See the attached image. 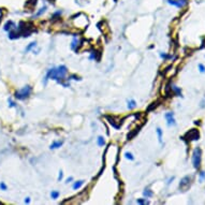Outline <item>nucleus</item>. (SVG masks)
Listing matches in <instances>:
<instances>
[{
	"mask_svg": "<svg viewBox=\"0 0 205 205\" xmlns=\"http://www.w3.org/2000/svg\"><path fill=\"white\" fill-rule=\"evenodd\" d=\"M201 159H202V151L201 149L198 147L193 151L192 154V164L195 169H199L200 165H201Z\"/></svg>",
	"mask_w": 205,
	"mask_h": 205,
	"instance_id": "nucleus-4",
	"label": "nucleus"
},
{
	"mask_svg": "<svg viewBox=\"0 0 205 205\" xmlns=\"http://www.w3.org/2000/svg\"><path fill=\"white\" fill-rule=\"evenodd\" d=\"M171 89L173 90L174 92H175L176 94H177V96H182V90H180V88H178L177 86H175V85H172L171 86Z\"/></svg>",
	"mask_w": 205,
	"mask_h": 205,
	"instance_id": "nucleus-13",
	"label": "nucleus"
},
{
	"mask_svg": "<svg viewBox=\"0 0 205 205\" xmlns=\"http://www.w3.org/2000/svg\"><path fill=\"white\" fill-rule=\"evenodd\" d=\"M136 107V102L135 100H133V99H131V100H128V109L129 110H133Z\"/></svg>",
	"mask_w": 205,
	"mask_h": 205,
	"instance_id": "nucleus-11",
	"label": "nucleus"
},
{
	"mask_svg": "<svg viewBox=\"0 0 205 205\" xmlns=\"http://www.w3.org/2000/svg\"><path fill=\"white\" fill-rule=\"evenodd\" d=\"M143 195H144V197H146V199H147V198L153 197V191L149 190V189H145L144 192H143Z\"/></svg>",
	"mask_w": 205,
	"mask_h": 205,
	"instance_id": "nucleus-18",
	"label": "nucleus"
},
{
	"mask_svg": "<svg viewBox=\"0 0 205 205\" xmlns=\"http://www.w3.org/2000/svg\"><path fill=\"white\" fill-rule=\"evenodd\" d=\"M36 45H37V42H36V41H34V42H31V43H29V45H28L27 47L25 48V53H28V52H29V50H31L34 47H36Z\"/></svg>",
	"mask_w": 205,
	"mask_h": 205,
	"instance_id": "nucleus-15",
	"label": "nucleus"
},
{
	"mask_svg": "<svg viewBox=\"0 0 205 205\" xmlns=\"http://www.w3.org/2000/svg\"><path fill=\"white\" fill-rule=\"evenodd\" d=\"M25 203L26 204L30 203V198H26V199H25Z\"/></svg>",
	"mask_w": 205,
	"mask_h": 205,
	"instance_id": "nucleus-30",
	"label": "nucleus"
},
{
	"mask_svg": "<svg viewBox=\"0 0 205 205\" xmlns=\"http://www.w3.org/2000/svg\"><path fill=\"white\" fill-rule=\"evenodd\" d=\"M59 195H60V193L58 192V191H52V192H50V198H52V199H54V200H56V199H58L59 198Z\"/></svg>",
	"mask_w": 205,
	"mask_h": 205,
	"instance_id": "nucleus-20",
	"label": "nucleus"
},
{
	"mask_svg": "<svg viewBox=\"0 0 205 205\" xmlns=\"http://www.w3.org/2000/svg\"><path fill=\"white\" fill-rule=\"evenodd\" d=\"M170 4L172 6H175L176 8H184L187 4V0H167Z\"/></svg>",
	"mask_w": 205,
	"mask_h": 205,
	"instance_id": "nucleus-8",
	"label": "nucleus"
},
{
	"mask_svg": "<svg viewBox=\"0 0 205 205\" xmlns=\"http://www.w3.org/2000/svg\"><path fill=\"white\" fill-rule=\"evenodd\" d=\"M199 180L200 182H203V180H205V172H201V173H200Z\"/></svg>",
	"mask_w": 205,
	"mask_h": 205,
	"instance_id": "nucleus-23",
	"label": "nucleus"
},
{
	"mask_svg": "<svg viewBox=\"0 0 205 205\" xmlns=\"http://www.w3.org/2000/svg\"><path fill=\"white\" fill-rule=\"evenodd\" d=\"M160 57H161V58H163V59L169 58V56H167V54H164V53H160Z\"/></svg>",
	"mask_w": 205,
	"mask_h": 205,
	"instance_id": "nucleus-28",
	"label": "nucleus"
},
{
	"mask_svg": "<svg viewBox=\"0 0 205 205\" xmlns=\"http://www.w3.org/2000/svg\"><path fill=\"white\" fill-rule=\"evenodd\" d=\"M165 119H167V123L169 127H172V126H176V122L175 118H174V114L172 112H169V113L165 114Z\"/></svg>",
	"mask_w": 205,
	"mask_h": 205,
	"instance_id": "nucleus-7",
	"label": "nucleus"
},
{
	"mask_svg": "<svg viewBox=\"0 0 205 205\" xmlns=\"http://www.w3.org/2000/svg\"><path fill=\"white\" fill-rule=\"evenodd\" d=\"M9 107H16V104H15V102L13 100H11V99H9Z\"/></svg>",
	"mask_w": 205,
	"mask_h": 205,
	"instance_id": "nucleus-25",
	"label": "nucleus"
},
{
	"mask_svg": "<svg viewBox=\"0 0 205 205\" xmlns=\"http://www.w3.org/2000/svg\"><path fill=\"white\" fill-rule=\"evenodd\" d=\"M173 179H174V177L170 178V179H169V182H167V184H170V183H171V182H172V180H173Z\"/></svg>",
	"mask_w": 205,
	"mask_h": 205,
	"instance_id": "nucleus-31",
	"label": "nucleus"
},
{
	"mask_svg": "<svg viewBox=\"0 0 205 205\" xmlns=\"http://www.w3.org/2000/svg\"><path fill=\"white\" fill-rule=\"evenodd\" d=\"M184 138H186L188 141H197V140H199V138H200V133L198 130L191 129L189 132H187L186 135H185Z\"/></svg>",
	"mask_w": 205,
	"mask_h": 205,
	"instance_id": "nucleus-5",
	"label": "nucleus"
},
{
	"mask_svg": "<svg viewBox=\"0 0 205 205\" xmlns=\"http://www.w3.org/2000/svg\"><path fill=\"white\" fill-rule=\"evenodd\" d=\"M80 45H81V40L78 38H76V37H74L73 40H72V42H71V48L73 50H76V52H78V46Z\"/></svg>",
	"mask_w": 205,
	"mask_h": 205,
	"instance_id": "nucleus-9",
	"label": "nucleus"
},
{
	"mask_svg": "<svg viewBox=\"0 0 205 205\" xmlns=\"http://www.w3.org/2000/svg\"><path fill=\"white\" fill-rule=\"evenodd\" d=\"M31 90H32L31 86L26 85V86H24L22 89L17 90V91L15 92V97H16L17 99H19V100H25L26 98H28V97L30 96Z\"/></svg>",
	"mask_w": 205,
	"mask_h": 205,
	"instance_id": "nucleus-3",
	"label": "nucleus"
},
{
	"mask_svg": "<svg viewBox=\"0 0 205 205\" xmlns=\"http://www.w3.org/2000/svg\"><path fill=\"white\" fill-rule=\"evenodd\" d=\"M72 180H73V177H72V176H71V177H68V178H67V180H66V183H67V184H69V183H71Z\"/></svg>",
	"mask_w": 205,
	"mask_h": 205,
	"instance_id": "nucleus-29",
	"label": "nucleus"
},
{
	"mask_svg": "<svg viewBox=\"0 0 205 205\" xmlns=\"http://www.w3.org/2000/svg\"><path fill=\"white\" fill-rule=\"evenodd\" d=\"M199 69H200V72H202V73L205 72V67L203 65H199Z\"/></svg>",
	"mask_w": 205,
	"mask_h": 205,
	"instance_id": "nucleus-27",
	"label": "nucleus"
},
{
	"mask_svg": "<svg viewBox=\"0 0 205 205\" xmlns=\"http://www.w3.org/2000/svg\"><path fill=\"white\" fill-rule=\"evenodd\" d=\"M62 144H63L62 141H57V142H54V143L50 144V149H57V148H59L60 146H62Z\"/></svg>",
	"mask_w": 205,
	"mask_h": 205,
	"instance_id": "nucleus-10",
	"label": "nucleus"
},
{
	"mask_svg": "<svg viewBox=\"0 0 205 205\" xmlns=\"http://www.w3.org/2000/svg\"><path fill=\"white\" fill-rule=\"evenodd\" d=\"M67 73H68V69L67 67L63 65L58 66V67L56 68H50V69H48L47 72H46L45 78H44L43 80V85H46L47 81L50 80V78L54 81H57L58 83H60L61 81L65 78V76L67 75Z\"/></svg>",
	"mask_w": 205,
	"mask_h": 205,
	"instance_id": "nucleus-1",
	"label": "nucleus"
},
{
	"mask_svg": "<svg viewBox=\"0 0 205 205\" xmlns=\"http://www.w3.org/2000/svg\"><path fill=\"white\" fill-rule=\"evenodd\" d=\"M0 189L3 191H6V189H8V187H6V185L4 184V183H0Z\"/></svg>",
	"mask_w": 205,
	"mask_h": 205,
	"instance_id": "nucleus-24",
	"label": "nucleus"
},
{
	"mask_svg": "<svg viewBox=\"0 0 205 205\" xmlns=\"http://www.w3.org/2000/svg\"><path fill=\"white\" fill-rule=\"evenodd\" d=\"M136 203L138 204H149V202L146 201V199H139V200H136Z\"/></svg>",
	"mask_w": 205,
	"mask_h": 205,
	"instance_id": "nucleus-22",
	"label": "nucleus"
},
{
	"mask_svg": "<svg viewBox=\"0 0 205 205\" xmlns=\"http://www.w3.org/2000/svg\"><path fill=\"white\" fill-rule=\"evenodd\" d=\"M46 9H47V6H42V8L40 9V10L38 11V12L36 13V14L34 15V17H38V16H41L42 14H43V13H45V11H46Z\"/></svg>",
	"mask_w": 205,
	"mask_h": 205,
	"instance_id": "nucleus-12",
	"label": "nucleus"
},
{
	"mask_svg": "<svg viewBox=\"0 0 205 205\" xmlns=\"http://www.w3.org/2000/svg\"><path fill=\"white\" fill-rule=\"evenodd\" d=\"M72 25L78 29H85L88 26V17L87 15L80 13L76 14L75 16L72 17Z\"/></svg>",
	"mask_w": 205,
	"mask_h": 205,
	"instance_id": "nucleus-2",
	"label": "nucleus"
},
{
	"mask_svg": "<svg viewBox=\"0 0 205 205\" xmlns=\"http://www.w3.org/2000/svg\"><path fill=\"white\" fill-rule=\"evenodd\" d=\"M83 184H84V180H78V182H75L74 183V185H73V189L74 190H78V189H80L81 187L83 186Z\"/></svg>",
	"mask_w": 205,
	"mask_h": 205,
	"instance_id": "nucleus-14",
	"label": "nucleus"
},
{
	"mask_svg": "<svg viewBox=\"0 0 205 205\" xmlns=\"http://www.w3.org/2000/svg\"><path fill=\"white\" fill-rule=\"evenodd\" d=\"M157 135H158V140H159V142L162 144V130L160 129V128H157Z\"/></svg>",
	"mask_w": 205,
	"mask_h": 205,
	"instance_id": "nucleus-19",
	"label": "nucleus"
},
{
	"mask_svg": "<svg viewBox=\"0 0 205 205\" xmlns=\"http://www.w3.org/2000/svg\"><path fill=\"white\" fill-rule=\"evenodd\" d=\"M62 177H63V173H62V171H60L59 172V175H58V182H61Z\"/></svg>",
	"mask_w": 205,
	"mask_h": 205,
	"instance_id": "nucleus-26",
	"label": "nucleus"
},
{
	"mask_svg": "<svg viewBox=\"0 0 205 205\" xmlns=\"http://www.w3.org/2000/svg\"><path fill=\"white\" fill-rule=\"evenodd\" d=\"M125 157L127 158V159L131 160V161H133V160H134V157H133V155H132L131 153H128V151H127V153L125 154Z\"/></svg>",
	"mask_w": 205,
	"mask_h": 205,
	"instance_id": "nucleus-21",
	"label": "nucleus"
},
{
	"mask_svg": "<svg viewBox=\"0 0 205 205\" xmlns=\"http://www.w3.org/2000/svg\"><path fill=\"white\" fill-rule=\"evenodd\" d=\"M190 183H191V177L190 176H185L179 183V188L180 190L183 191H186L188 189V187L190 186Z\"/></svg>",
	"mask_w": 205,
	"mask_h": 205,
	"instance_id": "nucleus-6",
	"label": "nucleus"
},
{
	"mask_svg": "<svg viewBox=\"0 0 205 205\" xmlns=\"http://www.w3.org/2000/svg\"><path fill=\"white\" fill-rule=\"evenodd\" d=\"M97 55H98V52H96V50H94V52H91L90 53L89 59L90 60H99V57L97 56Z\"/></svg>",
	"mask_w": 205,
	"mask_h": 205,
	"instance_id": "nucleus-16",
	"label": "nucleus"
},
{
	"mask_svg": "<svg viewBox=\"0 0 205 205\" xmlns=\"http://www.w3.org/2000/svg\"><path fill=\"white\" fill-rule=\"evenodd\" d=\"M97 143H98L99 146H104L105 145V141L102 136H98V139H97Z\"/></svg>",
	"mask_w": 205,
	"mask_h": 205,
	"instance_id": "nucleus-17",
	"label": "nucleus"
}]
</instances>
